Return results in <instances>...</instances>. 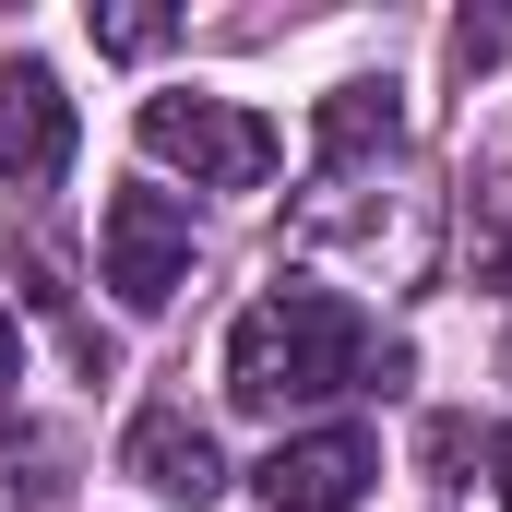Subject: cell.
I'll return each instance as SVG.
<instances>
[{
    "label": "cell",
    "mask_w": 512,
    "mask_h": 512,
    "mask_svg": "<svg viewBox=\"0 0 512 512\" xmlns=\"http://www.w3.org/2000/svg\"><path fill=\"white\" fill-rule=\"evenodd\" d=\"M501 501H512V477H501Z\"/></svg>",
    "instance_id": "12"
},
{
    "label": "cell",
    "mask_w": 512,
    "mask_h": 512,
    "mask_svg": "<svg viewBox=\"0 0 512 512\" xmlns=\"http://www.w3.org/2000/svg\"><path fill=\"white\" fill-rule=\"evenodd\" d=\"M477 274L512 298V179H477Z\"/></svg>",
    "instance_id": "8"
},
{
    "label": "cell",
    "mask_w": 512,
    "mask_h": 512,
    "mask_svg": "<svg viewBox=\"0 0 512 512\" xmlns=\"http://www.w3.org/2000/svg\"><path fill=\"white\" fill-rule=\"evenodd\" d=\"M155 36H167V12H96V48H120V60H143V48H155Z\"/></svg>",
    "instance_id": "10"
},
{
    "label": "cell",
    "mask_w": 512,
    "mask_h": 512,
    "mask_svg": "<svg viewBox=\"0 0 512 512\" xmlns=\"http://www.w3.org/2000/svg\"><path fill=\"white\" fill-rule=\"evenodd\" d=\"M72 167V96L48 60H12L0 72V191H48Z\"/></svg>",
    "instance_id": "5"
},
{
    "label": "cell",
    "mask_w": 512,
    "mask_h": 512,
    "mask_svg": "<svg viewBox=\"0 0 512 512\" xmlns=\"http://www.w3.org/2000/svg\"><path fill=\"white\" fill-rule=\"evenodd\" d=\"M370 477H382V441H370V429H310V441H274L251 465V489L274 512H358Z\"/></svg>",
    "instance_id": "4"
},
{
    "label": "cell",
    "mask_w": 512,
    "mask_h": 512,
    "mask_svg": "<svg viewBox=\"0 0 512 512\" xmlns=\"http://www.w3.org/2000/svg\"><path fill=\"white\" fill-rule=\"evenodd\" d=\"M370 382V322H358V298H334V286H274L239 310V334H227V393L274 417V405H334V393Z\"/></svg>",
    "instance_id": "1"
},
{
    "label": "cell",
    "mask_w": 512,
    "mask_h": 512,
    "mask_svg": "<svg viewBox=\"0 0 512 512\" xmlns=\"http://www.w3.org/2000/svg\"><path fill=\"white\" fill-rule=\"evenodd\" d=\"M24 382V334H12V310H0V393Z\"/></svg>",
    "instance_id": "11"
},
{
    "label": "cell",
    "mask_w": 512,
    "mask_h": 512,
    "mask_svg": "<svg viewBox=\"0 0 512 512\" xmlns=\"http://www.w3.org/2000/svg\"><path fill=\"white\" fill-rule=\"evenodd\" d=\"M96 274L120 286V310H167L191 286V203L167 191H108L96 215Z\"/></svg>",
    "instance_id": "3"
},
{
    "label": "cell",
    "mask_w": 512,
    "mask_h": 512,
    "mask_svg": "<svg viewBox=\"0 0 512 512\" xmlns=\"http://www.w3.org/2000/svg\"><path fill=\"white\" fill-rule=\"evenodd\" d=\"M405 108H393V84H334L322 96V167H358L370 143H393Z\"/></svg>",
    "instance_id": "7"
},
{
    "label": "cell",
    "mask_w": 512,
    "mask_h": 512,
    "mask_svg": "<svg viewBox=\"0 0 512 512\" xmlns=\"http://www.w3.org/2000/svg\"><path fill=\"white\" fill-rule=\"evenodd\" d=\"M453 60H465V72L512 60V12H465V24H453Z\"/></svg>",
    "instance_id": "9"
},
{
    "label": "cell",
    "mask_w": 512,
    "mask_h": 512,
    "mask_svg": "<svg viewBox=\"0 0 512 512\" xmlns=\"http://www.w3.org/2000/svg\"><path fill=\"white\" fill-rule=\"evenodd\" d=\"M120 465L155 489V501H191V512L227 489V453H215V429H203V417H179V405H143V417H131Z\"/></svg>",
    "instance_id": "6"
},
{
    "label": "cell",
    "mask_w": 512,
    "mask_h": 512,
    "mask_svg": "<svg viewBox=\"0 0 512 512\" xmlns=\"http://www.w3.org/2000/svg\"><path fill=\"white\" fill-rule=\"evenodd\" d=\"M143 155L155 167H191V191H262L274 179V120L262 108H227V96H143Z\"/></svg>",
    "instance_id": "2"
}]
</instances>
